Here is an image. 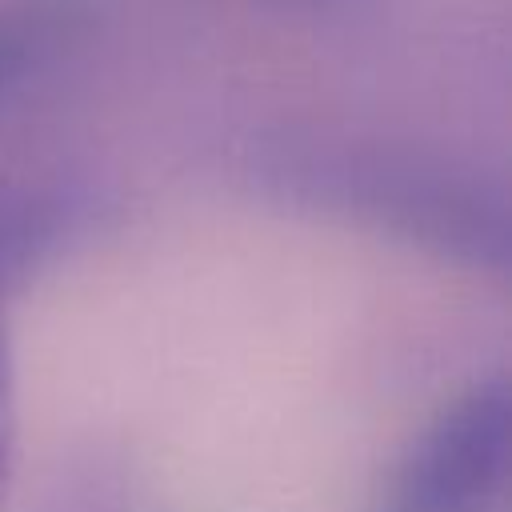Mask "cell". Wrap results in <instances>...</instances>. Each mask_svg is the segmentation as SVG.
I'll return each instance as SVG.
<instances>
[{"label": "cell", "mask_w": 512, "mask_h": 512, "mask_svg": "<svg viewBox=\"0 0 512 512\" xmlns=\"http://www.w3.org/2000/svg\"><path fill=\"white\" fill-rule=\"evenodd\" d=\"M96 224V204L76 188H0V512L16 480V372L8 300Z\"/></svg>", "instance_id": "cell-3"}, {"label": "cell", "mask_w": 512, "mask_h": 512, "mask_svg": "<svg viewBox=\"0 0 512 512\" xmlns=\"http://www.w3.org/2000/svg\"><path fill=\"white\" fill-rule=\"evenodd\" d=\"M248 176L276 204L372 228L464 268H508V196L460 160L388 140L280 132L252 148Z\"/></svg>", "instance_id": "cell-1"}, {"label": "cell", "mask_w": 512, "mask_h": 512, "mask_svg": "<svg viewBox=\"0 0 512 512\" xmlns=\"http://www.w3.org/2000/svg\"><path fill=\"white\" fill-rule=\"evenodd\" d=\"M300 4H352V0H300Z\"/></svg>", "instance_id": "cell-5"}, {"label": "cell", "mask_w": 512, "mask_h": 512, "mask_svg": "<svg viewBox=\"0 0 512 512\" xmlns=\"http://www.w3.org/2000/svg\"><path fill=\"white\" fill-rule=\"evenodd\" d=\"M512 460L504 376L468 384L392 460L372 512H496Z\"/></svg>", "instance_id": "cell-2"}, {"label": "cell", "mask_w": 512, "mask_h": 512, "mask_svg": "<svg viewBox=\"0 0 512 512\" xmlns=\"http://www.w3.org/2000/svg\"><path fill=\"white\" fill-rule=\"evenodd\" d=\"M28 56V32L16 20H0V92Z\"/></svg>", "instance_id": "cell-4"}]
</instances>
